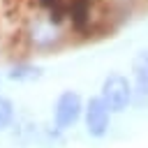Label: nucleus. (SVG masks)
Masks as SVG:
<instances>
[{
	"label": "nucleus",
	"instance_id": "1",
	"mask_svg": "<svg viewBox=\"0 0 148 148\" xmlns=\"http://www.w3.org/2000/svg\"><path fill=\"white\" fill-rule=\"evenodd\" d=\"M132 95H134L132 81L123 72H109L104 76L102 88H99V97L109 106L111 113H123L127 106H132Z\"/></svg>",
	"mask_w": 148,
	"mask_h": 148
},
{
	"label": "nucleus",
	"instance_id": "2",
	"mask_svg": "<svg viewBox=\"0 0 148 148\" xmlns=\"http://www.w3.org/2000/svg\"><path fill=\"white\" fill-rule=\"evenodd\" d=\"M83 99L76 90H62L53 104V127L58 132L72 130L81 118H83Z\"/></svg>",
	"mask_w": 148,
	"mask_h": 148
},
{
	"label": "nucleus",
	"instance_id": "3",
	"mask_svg": "<svg viewBox=\"0 0 148 148\" xmlns=\"http://www.w3.org/2000/svg\"><path fill=\"white\" fill-rule=\"evenodd\" d=\"M111 111L109 106L102 102V97H90L86 102V109H83V125H86V132L88 136L92 139H104L111 130Z\"/></svg>",
	"mask_w": 148,
	"mask_h": 148
},
{
	"label": "nucleus",
	"instance_id": "4",
	"mask_svg": "<svg viewBox=\"0 0 148 148\" xmlns=\"http://www.w3.org/2000/svg\"><path fill=\"white\" fill-rule=\"evenodd\" d=\"M132 104L136 109H148V49H141L132 60Z\"/></svg>",
	"mask_w": 148,
	"mask_h": 148
},
{
	"label": "nucleus",
	"instance_id": "5",
	"mask_svg": "<svg viewBox=\"0 0 148 148\" xmlns=\"http://www.w3.org/2000/svg\"><path fill=\"white\" fill-rule=\"evenodd\" d=\"M42 76H44V69L39 65H35V62H28V60H18L7 72V79L9 81H16V83H35Z\"/></svg>",
	"mask_w": 148,
	"mask_h": 148
},
{
	"label": "nucleus",
	"instance_id": "6",
	"mask_svg": "<svg viewBox=\"0 0 148 148\" xmlns=\"http://www.w3.org/2000/svg\"><path fill=\"white\" fill-rule=\"evenodd\" d=\"M14 118H16V106L9 97L0 95V132L9 130L14 125Z\"/></svg>",
	"mask_w": 148,
	"mask_h": 148
}]
</instances>
